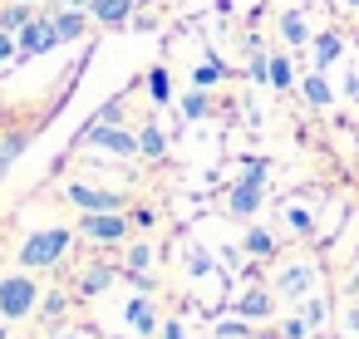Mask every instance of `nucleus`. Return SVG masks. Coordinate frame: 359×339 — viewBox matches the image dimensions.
<instances>
[{"mask_svg":"<svg viewBox=\"0 0 359 339\" xmlns=\"http://www.w3.org/2000/svg\"><path fill=\"white\" fill-rule=\"evenodd\" d=\"M35 280H25V275H11L6 285H0V314L6 319H20V314H30L35 310Z\"/></svg>","mask_w":359,"mask_h":339,"instance_id":"f257e3e1","label":"nucleus"},{"mask_svg":"<svg viewBox=\"0 0 359 339\" xmlns=\"http://www.w3.org/2000/svg\"><path fill=\"white\" fill-rule=\"evenodd\" d=\"M65 246H69V231H40V236L25 241L20 261H25V265H55V261L65 256Z\"/></svg>","mask_w":359,"mask_h":339,"instance_id":"f03ea898","label":"nucleus"},{"mask_svg":"<svg viewBox=\"0 0 359 339\" xmlns=\"http://www.w3.org/2000/svg\"><path fill=\"white\" fill-rule=\"evenodd\" d=\"M84 138H89L94 148H109V153H123V158H128V153H138V138H133L128 128H114V123H94Z\"/></svg>","mask_w":359,"mask_h":339,"instance_id":"7ed1b4c3","label":"nucleus"},{"mask_svg":"<svg viewBox=\"0 0 359 339\" xmlns=\"http://www.w3.org/2000/svg\"><path fill=\"white\" fill-rule=\"evenodd\" d=\"M123 231H128L123 212H84V236H94V241H123Z\"/></svg>","mask_w":359,"mask_h":339,"instance_id":"20e7f679","label":"nucleus"},{"mask_svg":"<svg viewBox=\"0 0 359 339\" xmlns=\"http://www.w3.org/2000/svg\"><path fill=\"white\" fill-rule=\"evenodd\" d=\"M69 202H74L79 212H123V197L99 192V187H84V182H74V187H69Z\"/></svg>","mask_w":359,"mask_h":339,"instance_id":"39448f33","label":"nucleus"},{"mask_svg":"<svg viewBox=\"0 0 359 339\" xmlns=\"http://www.w3.org/2000/svg\"><path fill=\"white\" fill-rule=\"evenodd\" d=\"M55 45H60L55 20H30V25L20 30V50H25V55H45V50H55Z\"/></svg>","mask_w":359,"mask_h":339,"instance_id":"423d86ee","label":"nucleus"},{"mask_svg":"<svg viewBox=\"0 0 359 339\" xmlns=\"http://www.w3.org/2000/svg\"><path fill=\"white\" fill-rule=\"evenodd\" d=\"M261 177H266V167L261 162H251L246 167V182H236V192H231V212H256V202H261Z\"/></svg>","mask_w":359,"mask_h":339,"instance_id":"0eeeda50","label":"nucleus"},{"mask_svg":"<svg viewBox=\"0 0 359 339\" xmlns=\"http://www.w3.org/2000/svg\"><path fill=\"white\" fill-rule=\"evenodd\" d=\"M128 11H133V0H94V15H99L104 25H123Z\"/></svg>","mask_w":359,"mask_h":339,"instance_id":"6e6552de","label":"nucleus"},{"mask_svg":"<svg viewBox=\"0 0 359 339\" xmlns=\"http://www.w3.org/2000/svg\"><path fill=\"white\" fill-rule=\"evenodd\" d=\"M55 30H60V40H79L84 35V11H60L55 15Z\"/></svg>","mask_w":359,"mask_h":339,"instance_id":"1a4fd4ad","label":"nucleus"},{"mask_svg":"<svg viewBox=\"0 0 359 339\" xmlns=\"http://www.w3.org/2000/svg\"><path fill=\"white\" fill-rule=\"evenodd\" d=\"M305 285H310V270L305 265H290L280 275V295H305Z\"/></svg>","mask_w":359,"mask_h":339,"instance_id":"9d476101","label":"nucleus"},{"mask_svg":"<svg viewBox=\"0 0 359 339\" xmlns=\"http://www.w3.org/2000/svg\"><path fill=\"white\" fill-rule=\"evenodd\" d=\"M241 314H251V319L271 314V295H266V290H251V295H241Z\"/></svg>","mask_w":359,"mask_h":339,"instance_id":"9b49d317","label":"nucleus"},{"mask_svg":"<svg viewBox=\"0 0 359 339\" xmlns=\"http://www.w3.org/2000/svg\"><path fill=\"white\" fill-rule=\"evenodd\" d=\"M138 153H148V158H163V128H153V123H148V128L138 133Z\"/></svg>","mask_w":359,"mask_h":339,"instance_id":"f8f14e48","label":"nucleus"},{"mask_svg":"<svg viewBox=\"0 0 359 339\" xmlns=\"http://www.w3.org/2000/svg\"><path fill=\"white\" fill-rule=\"evenodd\" d=\"M128 324H133L138 334L153 329V310H148V300H133V305H128Z\"/></svg>","mask_w":359,"mask_h":339,"instance_id":"ddd939ff","label":"nucleus"},{"mask_svg":"<svg viewBox=\"0 0 359 339\" xmlns=\"http://www.w3.org/2000/svg\"><path fill=\"white\" fill-rule=\"evenodd\" d=\"M25 25H30V6H11L6 15H0V30H11V35L25 30Z\"/></svg>","mask_w":359,"mask_h":339,"instance_id":"4468645a","label":"nucleus"},{"mask_svg":"<svg viewBox=\"0 0 359 339\" xmlns=\"http://www.w3.org/2000/svg\"><path fill=\"white\" fill-rule=\"evenodd\" d=\"M280 35H285L290 45H305V15H295V11H290V15L280 20Z\"/></svg>","mask_w":359,"mask_h":339,"instance_id":"2eb2a0df","label":"nucleus"},{"mask_svg":"<svg viewBox=\"0 0 359 339\" xmlns=\"http://www.w3.org/2000/svg\"><path fill=\"white\" fill-rule=\"evenodd\" d=\"M334 55H339V35H320V40H315V64L325 69Z\"/></svg>","mask_w":359,"mask_h":339,"instance_id":"dca6fc26","label":"nucleus"},{"mask_svg":"<svg viewBox=\"0 0 359 339\" xmlns=\"http://www.w3.org/2000/svg\"><path fill=\"white\" fill-rule=\"evenodd\" d=\"M109 280H114V270H89V275H79V290H84V295H94V290H104Z\"/></svg>","mask_w":359,"mask_h":339,"instance_id":"f3484780","label":"nucleus"},{"mask_svg":"<svg viewBox=\"0 0 359 339\" xmlns=\"http://www.w3.org/2000/svg\"><path fill=\"white\" fill-rule=\"evenodd\" d=\"M305 99H310V104H330V84H325L320 74H315V79H305Z\"/></svg>","mask_w":359,"mask_h":339,"instance_id":"a211bd4d","label":"nucleus"},{"mask_svg":"<svg viewBox=\"0 0 359 339\" xmlns=\"http://www.w3.org/2000/svg\"><path fill=\"white\" fill-rule=\"evenodd\" d=\"M271 84L276 89H290V64L285 60H271Z\"/></svg>","mask_w":359,"mask_h":339,"instance_id":"6ab92c4d","label":"nucleus"},{"mask_svg":"<svg viewBox=\"0 0 359 339\" xmlns=\"http://www.w3.org/2000/svg\"><path fill=\"white\" fill-rule=\"evenodd\" d=\"M246 251H251V256H266V251H271V231H251V236H246Z\"/></svg>","mask_w":359,"mask_h":339,"instance_id":"aec40b11","label":"nucleus"},{"mask_svg":"<svg viewBox=\"0 0 359 339\" xmlns=\"http://www.w3.org/2000/svg\"><path fill=\"white\" fill-rule=\"evenodd\" d=\"M325 310H330L325 300H310V305H305V329H315V324H325Z\"/></svg>","mask_w":359,"mask_h":339,"instance_id":"412c9836","label":"nucleus"},{"mask_svg":"<svg viewBox=\"0 0 359 339\" xmlns=\"http://www.w3.org/2000/svg\"><path fill=\"white\" fill-rule=\"evenodd\" d=\"M217 74H222L217 64H197V74H192V84H197V89H207V84H217Z\"/></svg>","mask_w":359,"mask_h":339,"instance_id":"4be33fe9","label":"nucleus"},{"mask_svg":"<svg viewBox=\"0 0 359 339\" xmlns=\"http://www.w3.org/2000/svg\"><path fill=\"white\" fill-rule=\"evenodd\" d=\"M187 265H192V275H212V256H207V251H192Z\"/></svg>","mask_w":359,"mask_h":339,"instance_id":"5701e85b","label":"nucleus"},{"mask_svg":"<svg viewBox=\"0 0 359 339\" xmlns=\"http://www.w3.org/2000/svg\"><path fill=\"white\" fill-rule=\"evenodd\" d=\"M182 113H187V118H202V113H207V99H202V94H187Z\"/></svg>","mask_w":359,"mask_h":339,"instance_id":"b1692460","label":"nucleus"},{"mask_svg":"<svg viewBox=\"0 0 359 339\" xmlns=\"http://www.w3.org/2000/svg\"><path fill=\"white\" fill-rule=\"evenodd\" d=\"M148 256H153L148 246H133V251H128V265H133V270H143V265H148Z\"/></svg>","mask_w":359,"mask_h":339,"instance_id":"393cba45","label":"nucleus"},{"mask_svg":"<svg viewBox=\"0 0 359 339\" xmlns=\"http://www.w3.org/2000/svg\"><path fill=\"white\" fill-rule=\"evenodd\" d=\"M168 94H172V89H168V74L158 69V74H153V99H168Z\"/></svg>","mask_w":359,"mask_h":339,"instance_id":"a878e982","label":"nucleus"},{"mask_svg":"<svg viewBox=\"0 0 359 339\" xmlns=\"http://www.w3.org/2000/svg\"><path fill=\"white\" fill-rule=\"evenodd\" d=\"M65 310V295H45V319H55Z\"/></svg>","mask_w":359,"mask_h":339,"instance_id":"bb28decb","label":"nucleus"},{"mask_svg":"<svg viewBox=\"0 0 359 339\" xmlns=\"http://www.w3.org/2000/svg\"><path fill=\"white\" fill-rule=\"evenodd\" d=\"M15 55V40H11V30H0V60H11Z\"/></svg>","mask_w":359,"mask_h":339,"instance_id":"cd10ccee","label":"nucleus"},{"mask_svg":"<svg viewBox=\"0 0 359 339\" xmlns=\"http://www.w3.org/2000/svg\"><path fill=\"white\" fill-rule=\"evenodd\" d=\"M163 339H182V329H177V324L168 319V324H163Z\"/></svg>","mask_w":359,"mask_h":339,"instance_id":"c85d7f7f","label":"nucleus"},{"mask_svg":"<svg viewBox=\"0 0 359 339\" xmlns=\"http://www.w3.org/2000/svg\"><path fill=\"white\" fill-rule=\"evenodd\" d=\"M349 329H354V334H359V305H354V314H349Z\"/></svg>","mask_w":359,"mask_h":339,"instance_id":"c756f323","label":"nucleus"},{"mask_svg":"<svg viewBox=\"0 0 359 339\" xmlns=\"http://www.w3.org/2000/svg\"><path fill=\"white\" fill-rule=\"evenodd\" d=\"M354 295H359V270H354Z\"/></svg>","mask_w":359,"mask_h":339,"instance_id":"7c9ffc66","label":"nucleus"},{"mask_svg":"<svg viewBox=\"0 0 359 339\" xmlns=\"http://www.w3.org/2000/svg\"><path fill=\"white\" fill-rule=\"evenodd\" d=\"M349 6H359V0H349Z\"/></svg>","mask_w":359,"mask_h":339,"instance_id":"2f4dec72","label":"nucleus"},{"mask_svg":"<svg viewBox=\"0 0 359 339\" xmlns=\"http://www.w3.org/2000/svg\"><path fill=\"white\" fill-rule=\"evenodd\" d=\"M133 6H138V0H133Z\"/></svg>","mask_w":359,"mask_h":339,"instance_id":"473e14b6","label":"nucleus"}]
</instances>
